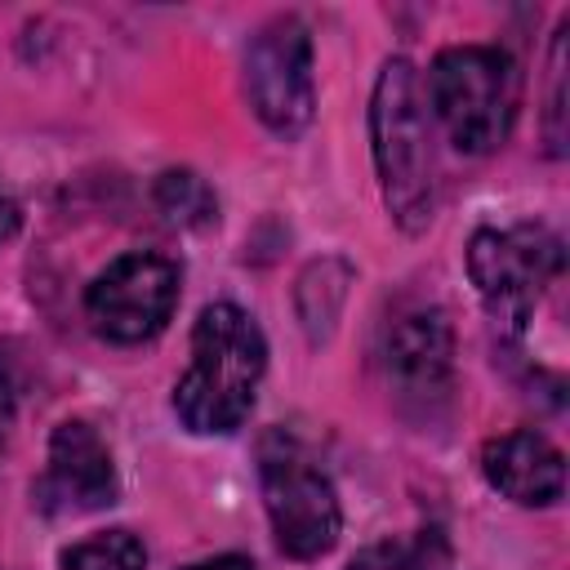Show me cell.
<instances>
[{
  "label": "cell",
  "mask_w": 570,
  "mask_h": 570,
  "mask_svg": "<svg viewBox=\"0 0 570 570\" xmlns=\"http://www.w3.org/2000/svg\"><path fill=\"white\" fill-rule=\"evenodd\" d=\"M267 365V343L249 312L214 303L191 330V365L174 387V410L191 432H236L254 405Z\"/></svg>",
  "instance_id": "cell-1"
},
{
  "label": "cell",
  "mask_w": 570,
  "mask_h": 570,
  "mask_svg": "<svg viewBox=\"0 0 570 570\" xmlns=\"http://www.w3.org/2000/svg\"><path fill=\"white\" fill-rule=\"evenodd\" d=\"M370 138H374V165H379V183L392 218L405 232L428 227L436 205L432 138H428V116L419 98V76L405 58H392L379 71V85L370 98Z\"/></svg>",
  "instance_id": "cell-2"
},
{
  "label": "cell",
  "mask_w": 570,
  "mask_h": 570,
  "mask_svg": "<svg viewBox=\"0 0 570 570\" xmlns=\"http://www.w3.org/2000/svg\"><path fill=\"white\" fill-rule=\"evenodd\" d=\"M428 89H432V107L459 151L485 156L512 134L517 67L503 49L459 45V49L436 53Z\"/></svg>",
  "instance_id": "cell-3"
},
{
  "label": "cell",
  "mask_w": 570,
  "mask_h": 570,
  "mask_svg": "<svg viewBox=\"0 0 570 570\" xmlns=\"http://www.w3.org/2000/svg\"><path fill=\"white\" fill-rule=\"evenodd\" d=\"M258 476H263V503H267L276 543L298 561H312V557L330 552L334 539H338L343 517H338L334 485L312 463V454L294 436L272 432L263 441Z\"/></svg>",
  "instance_id": "cell-4"
},
{
  "label": "cell",
  "mask_w": 570,
  "mask_h": 570,
  "mask_svg": "<svg viewBox=\"0 0 570 570\" xmlns=\"http://www.w3.org/2000/svg\"><path fill=\"white\" fill-rule=\"evenodd\" d=\"M561 267V245L543 227H485L468 245V272L490 307L494 321L508 330H521L525 316L534 312L539 289L552 281Z\"/></svg>",
  "instance_id": "cell-5"
},
{
  "label": "cell",
  "mask_w": 570,
  "mask_h": 570,
  "mask_svg": "<svg viewBox=\"0 0 570 570\" xmlns=\"http://www.w3.org/2000/svg\"><path fill=\"white\" fill-rule=\"evenodd\" d=\"M245 85L254 116L281 134L294 138L312 125L316 89H312V36L298 18H272L245 53Z\"/></svg>",
  "instance_id": "cell-6"
},
{
  "label": "cell",
  "mask_w": 570,
  "mask_h": 570,
  "mask_svg": "<svg viewBox=\"0 0 570 570\" xmlns=\"http://www.w3.org/2000/svg\"><path fill=\"white\" fill-rule=\"evenodd\" d=\"M178 303V267L160 254H125L94 276L85 312L94 330L111 343H142L160 334Z\"/></svg>",
  "instance_id": "cell-7"
},
{
  "label": "cell",
  "mask_w": 570,
  "mask_h": 570,
  "mask_svg": "<svg viewBox=\"0 0 570 570\" xmlns=\"http://www.w3.org/2000/svg\"><path fill=\"white\" fill-rule=\"evenodd\" d=\"M450 321L436 307H405L383 330V365L401 396L436 401L450 387Z\"/></svg>",
  "instance_id": "cell-8"
},
{
  "label": "cell",
  "mask_w": 570,
  "mask_h": 570,
  "mask_svg": "<svg viewBox=\"0 0 570 570\" xmlns=\"http://www.w3.org/2000/svg\"><path fill=\"white\" fill-rule=\"evenodd\" d=\"M49 508L94 512L116 499V468L102 436L89 423H58L49 441V472L40 481Z\"/></svg>",
  "instance_id": "cell-9"
},
{
  "label": "cell",
  "mask_w": 570,
  "mask_h": 570,
  "mask_svg": "<svg viewBox=\"0 0 570 570\" xmlns=\"http://www.w3.org/2000/svg\"><path fill=\"white\" fill-rule=\"evenodd\" d=\"M481 468L499 494H508L512 503H525V508H548L566 490L561 450L539 432H508V436L485 441Z\"/></svg>",
  "instance_id": "cell-10"
},
{
  "label": "cell",
  "mask_w": 570,
  "mask_h": 570,
  "mask_svg": "<svg viewBox=\"0 0 570 570\" xmlns=\"http://www.w3.org/2000/svg\"><path fill=\"white\" fill-rule=\"evenodd\" d=\"M347 570H450V543L441 530H414L405 539L370 543Z\"/></svg>",
  "instance_id": "cell-11"
},
{
  "label": "cell",
  "mask_w": 570,
  "mask_h": 570,
  "mask_svg": "<svg viewBox=\"0 0 570 570\" xmlns=\"http://www.w3.org/2000/svg\"><path fill=\"white\" fill-rule=\"evenodd\" d=\"M62 570H147V552L129 530H107L76 543L62 557Z\"/></svg>",
  "instance_id": "cell-12"
},
{
  "label": "cell",
  "mask_w": 570,
  "mask_h": 570,
  "mask_svg": "<svg viewBox=\"0 0 570 570\" xmlns=\"http://www.w3.org/2000/svg\"><path fill=\"white\" fill-rule=\"evenodd\" d=\"M160 205H165V214H169L174 223L214 214V200H209V191L200 187L196 174H165V178H160Z\"/></svg>",
  "instance_id": "cell-13"
},
{
  "label": "cell",
  "mask_w": 570,
  "mask_h": 570,
  "mask_svg": "<svg viewBox=\"0 0 570 570\" xmlns=\"http://www.w3.org/2000/svg\"><path fill=\"white\" fill-rule=\"evenodd\" d=\"M13 401H18V392H13V374H9V361L0 356V441H4L9 419H13Z\"/></svg>",
  "instance_id": "cell-14"
},
{
  "label": "cell",
  "mask_w": 570,
  "mask_h": 570,
  "mask_svg": "<svg viewBox=\"0 0 570 570\" xmlns=\"http://www.w3.org/2000/svg\"><path fill=\"white\" fill-rule=\"evenodd\" d=\"M187 570H254V561L227 552V557H214V561H196V566H187Z\"/></svg>",
  "instance_id": "cell-15"
},
{
  "label": "cell",
  "mask_w": 570,
  "mask_h": 570,
  "mask_svg": "<svg viewBox=\"0 0 570 570\" xmlns=\"http://www.w3.org/2000/svg\"><path fill=\"white\" fill-rule=\"evenodd\" d=\"M18 218H22V214H18V205L0 196V245H4V240L18 232Z\"/></svg>",
  "instance_id": "cell-16"
}]
</instances>
